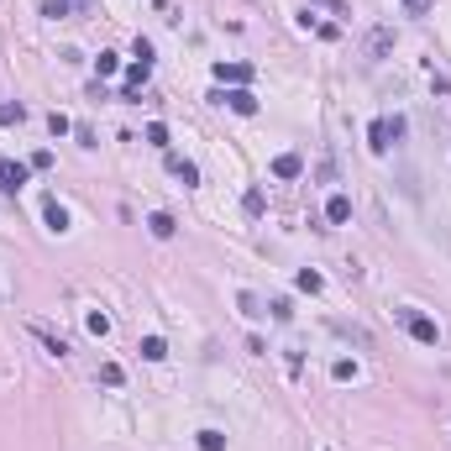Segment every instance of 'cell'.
I'll return each mask as SVG.
<instances>
[{
	"mask_svg": "<svg viewBox=\"0 0 451 451\" xmlns=\"http://www.w3.org/2000/svg\"><path fill=\"white\" fill-rule=\"evenodd\" d=\"M394 315H399V325H404L409 336L420 341V347H435V341H441V330H435V321H430V315L409 310V304H404V310H394Z\"/></svg>",
	"mask_w": 451,
	"mask_h": 451,
	"instance_id": "obj_1",
	"label": "cell"
},
{
	"mask_svg": "<svg viewBox=\"0 0 451 451\" xmlns=\"http://www.w3.org/2000/svg\"><path fill=\"white\" fill-rule=\"evenodd\" d=\"M210 100H216V105H231L236 116H257V95H252V89H216Z\"/></svg>",
	"mask_w": 451,
	"mask_h": 451,
	"instance_id": "obj_2",
	"label": "cell"
},
{
	"mask_svg": "<svg viewBox=\"0 0 451 451\" xmlns=\"http://www.w3.org/2000/svg\"><path fill=\"white\" fill-rule=\"evenodd\" d=\"M367 58H373V63H383V58H389V52H394V26H373V32H367Z\"/></svg>",
	"mask_w": 451,
	"mask_h": 451,
	"instance_id": "obj_3",
	"label": "cell"
},
{
	"mask_svg": "<svg viewBox=\"0 0 451 451\" xmlns=\"http://www.w3.org/2000/svg\"><path fill=\"white\" fill-rule=\"evenodd\" d=\"M26 174H32V163H11V157H0V189H6V194H16L26 184Z\"/></svg>",
	"mask_w": 451,
	"mask_h": 451,
	"instance_id": "obj_4",
	"label": "cell"
},
{
	"mask_svg": "<svg viewBox=\"0 0 451 451\" xmlns=\"http://www.w3.org/2000/svg\"><path fill=\"white\" fill-rule=\"evenodd\" d=\"M168 174H174L184 189H194V184H200V168H194L189 157H179V152H168Z\"/></svg>",
	"mask_w": 451,
	"mask_h": 451,
	"instance_id": "obj_5",
	"label": "cell"
},
{
	"mask_svg": "<svg viewBox=\"0 0 451 451\" xmlns=\"http://www.w3.org/2000/svg\"><path fill=\"white\" fill-rule=\"evenodd\" d=\"M43 221H48V231H52V236H63V231H69V210L52 200V194L43 200Z\"/></svg>",
	"mask_w": 451,
	"mask_h": 451,
	"instance_id": "obj_6",
	"label": "cell"
},
{
	"mask_svg": "<svg viewBox=\"0 0 451 451\" xmlns=\"http://www.w3.org/2000/svg\"><path fill=\"white\" fill-rule=\"evenodd\" d=\"M216 79H221V84H231V89H247L252 69H247V63H216Z\"/></svg>",
	"mask_w": 451,
	"mask_h": 451,
	"instance_id": "obj_7",
	"label": "cell"
},
{
	"mask_svg": "<svg viewBox=\"0 0 451 451\" xmlns=\"http://www.w3.org/2000/svg\"><path fill=\"white\" fill-rule=\"evenodd\" d=\"M367 147H373V152H389V147H394V131H389V116H378V121L367 126Z\"/></svg>",
	"mask_w": 451,
	"mask_h": 451,
	"instance_id": "obj_8",
	"label": "cell"
},
{
	"mask_svg": "<svg viewBox=\"0 0 451 451\" xmlns=\"http://www.w3.org/2000/svg\"><path fill=\"white\" fill-rule=\"evenodd\" d=\"M273 174H278V179H299V174H304V157H299V152H278V157H273Z\"/></svg>",
	"mask_w": 451,
	"mask_h": 451,
	"instance_id": "obj_9",
	"label": "cell"
},
{
	"mask_svg": "<svg viewBox=\"0 0 451 451\" xmlns=\"http://www.w3.org/2000/svg\"><path fill=\"white\" fill-rule=\"evenodd\" d=\"M325 221L330 226H347L352 221V200H347V194H330V200H325Z\"/></svg>",
	"mask_w": 451,
	"mask_h": 451,
	"instance_id": "obj_10",
	"label": "cell"
},
{
	"mask_svg": "<svg viewBox=\"0 0 451 451\" xmlns=\"http://www.w3.org/2000/svg\"><path fill=\"white\" fill-rule=\"evenodd\" d=\"M32 336L48 347V357H69V341H63V336H52L48 325H37V321H32Z\"/></svg>",
	"mask_w": 451,
	"mask_h": 451,
	"instance_id": "obj_11",
	"label": "cell"
},
{
	"mask_svg": "<svg viewBox=\"0 0 451 451\" xmlns=\"http://www.w3.org/2000/svg\"><path fill=\"white\" fill-rule=\"evenodd\" d=\"M236 310H242L247 321H262V315H268V304H262L257 294H252V289H242V294H236Z\"/></svg>",
	"mask_w": 451,
	"mask_h": 451,
	"instance_id": "obj_12",
	"label": "cell"
},
{
	"mask_svg": "<svg viewBox=\"0 0 451 451\" xmlns=\"http://www.w3.org/2000/svg\"><path fill=\"white\" fill-rule=\"evenodd\" d=\"M147 231L157 236V242H168V236H174V231H179V221H174V216H168V210H157V216H147Z\"/></svg>",
	"mask_w": 451,
	"mask_h": 451,
	"instance_id": "obj_13",
	"label": "cell"
},
{
	"mask_svg": "<svg viewBox=\"0 0 451 451\" xmlns=\"http://www.w3.org/2000/svg\"><path fill=\"white\" fill-rule=\"evenodd\" d=\"M137 352H142V362H163V357H168V341L163 336H142Z\"/></svg>",
	"mask_w": 451,
	"mask_h": 451,
	"instance_id": "obj_14",
	"label": "cell"
},
{
	"mask_svg": "<svg viewBox=\"0 0 451 451\" xmlns=\"http://www.w3.org/2000/svg\"><path fill=\"white\" fill-rule=\"evenodd\" d=\"M147 74H152V63H131V69H126V89H142V84H147Z\"/></svg>",
	"mask_w": 451,
	"mask_h": 451,
	"instance_id": "obj_15",
	"label": "cell"
},
{
	"mask_svg": "<svg viewBox=\"0 0 451 451\" xmlns=\"http://www.w3.org/2000/svg\"><path fill=\"white\" fill-rule=\"evenodd\" d=\"M21 116H26V111H21V105H16V100H0V126H16V121H21Z\"/></svg>",
	"mask_w": 451,
	"mask_h": 451,
	"instance_id": "obj_16",
	"label": "cell"
},
{
	"mask_svg": "<svg viewBox=\"0 0 451 451\" xmlns=\"http://www.w3.org/2000/svg\"><path fill=\"white\" fill-rule=\"evenodd\" d=\"M294 289H304V294H321V273H315V268H304V273L294 278Z\"/></svg>",
	"mask_w": 451,
	"mask_h": 451,
	"instance_id": "obj_17",
	"label": "cell"
},
{
	"mask_svg": "<svg viewBox=\"0 0 451 451\" xmlns=\"http://www.w3.org/2000/svg\"><path fill=\"white\" fill-rule=\"evenodd\" d=\"M268 315H273V321H284V325H289V321H294V304H289L284 294H278V299L268 304Z\"/></svg>",
	"mask_w": 451,
	"mask_h": 451,
	"instance_id": "obj_18",
	"label": "cell"
},
{
	"mask_svg": "<svg viewBox=\"0 0 451 451\" xmlns=\"http://www.w3.org/2000/svg\"><path fill=\"white\" fill-rule=\"evenodd\" d=\"M121 378H126L121 362H105V367H100V383H105V389H121Z\"/></svg>",
	"mask_w": 451,
	"mask_h": 451,
	"instance_id": "obj_19",
	"label": "cell"
},
{
	"mask_svg": "<svg viewBox=\"0 0 451 451\" xmlns=\"http://www.w3.org/2000/svg\"><path fill=\"white\" fill-rule=\"evenodd\" d=\"M116 69H121V58H116V52H100V58H95V74H100V79H111Z\"/></svg>",
	"mask_w": 451,
	"mask_h": 451,
	"instance_id": "obj_20",
	"label": "cell"
},
{
	"mask_svg": "<svg viewBox=\"0 0 451 451\" xmlns=\"http://www.w3.org/2000/svg\"><path fill=\"white\" fill-rule=\"evenodd\" d=\"M247 216H262V210H268V194H262V189H247Z\"/></svg>",
	"mask_w": 451,
	"mask_h": 451,
	"instance_id": "obj_21",
	"label": "cell"
},
{
	"mask_svg": "<svg viewBox=\"0 0 451 451\" xmlns=\"http://www.w3.org/2000/svg\"><path fill=\"white\" fill-rule=\"evenodd\" d=\"M43 16L48 21H63V16H69V0H43Z\"/></svg>",
	"mask_w": 451,
	"mask_h": 451,
	"instance_id": "obj_22",
	"label": "cell"
},
{
	"mask_svg": "<svg viewBox=\"0 0 451 451\" xmlns=\"http://www.w3.org/2000/svg\"><path fill=\"white\" fill-rule=\"evenodd\" d=\"M200 451H226V435L221 430H200Z\"/></svg>",
	"mask_w": 451,
	"mask_h": 451,
	"instance_id": "obj_23",
	"label": "cell"
},
{
	"mask_svg": "<svg viewBox=\"0 0 451 451\" xmlns=\"http://www.w3.org/2000/svg\"><path fill=\"white\" fill-rule=\"evenodd\" d=\"M48 131H52V137H63V131H74V121H69L63 111H52V116H48Z\"/></svg>",
	"mask_w": 451,
	"mask_h": 451,
	"instance_id": "obj_24",
	"label": "cell"
},
{
	"mask_svg": "<svg viewBox=\"0 0 451 451\" xmlns=\"http://www.w3.org/2000/svg\"><path fill=\"white\" fill-rule=\"evenodd\" d=\"M330 373H336L341 383H357V362H352V357H341V362H336V367H330Z\"/></svg>",
	"mask_w": 451,
	"mask_h": 451,
	"instance_id": "obj_25",
	"label": "cell"
},
{
	"mask_svg": "<svg viewBox=\"0 0 451 451\" xmlns=\"http://www.w3.org/2000/svg\"><path fill=\"white\" fill-rule=\"evenodd\" d=\"M147 142H152V147H168V126L152 121V126H147Z\"/></svg>",
	"mask_w": 451,
	"mask_h": 451,
	"instance_id": "obj_26",
	"label": "cell"
},
{
	"mask_svg": "<svg viewBox=\"0 0 451 451\" xmlns=\"http://www.w3.org/2000/svg\"><path fill=\"white\" fill-rule=\"evenodd\" d=\"M84 325H89V330H95V336H105V330H111V315H100V310H95V315H89V321H84Z\"/></svg>",
	"mask_w": 451,
	"mask_h": 451,
	"instance_id": "obj_27",
	"label": "cell"
},
{
	"mask_svg": "<svg viewBox=\"0 0 451 451\" xmlns=\"http://www.w3.org/2000/svg\"><path fill=\"white\" fill-rule=\"evenodd\" d=\"M131 52H137L142 63H152V43H147V37H137V43H131Z\"/></svg>",
	"mask_w": 451,
	"mask_h": 451,
	"instance_id": "obj_28",
	"label": "cell"
},
{
	"mask_svg": "<svg viewBox=\"0 0 451 451\" xmlns=\"http://www.w3.org/2000/svg\"><path fill=\"white\" fill-rule=\"evenodd\" d=\"M404 11L409 16H430V0H404Z\"/></svg>",
	"mask_w": 451,
	"mask_h": 451,
	"instance_id": "obj_29",
	"label": "cell"
},
{
	"mask_svg": "<svg viewBox=\"0 0 451 451\" xmlns=\"http://www.w3.org/2000/svg\"><path fill=\"white\" fill-rule=\"evenodd\" d=\"M325 6H330V11H336V16H347V6H341V0H325Z\"/></svg>",
	"mask_w": 451,
	"mask_h": 451,
	"instance_id": "obj_30",
	"label": "cell"
}]
</instances>
